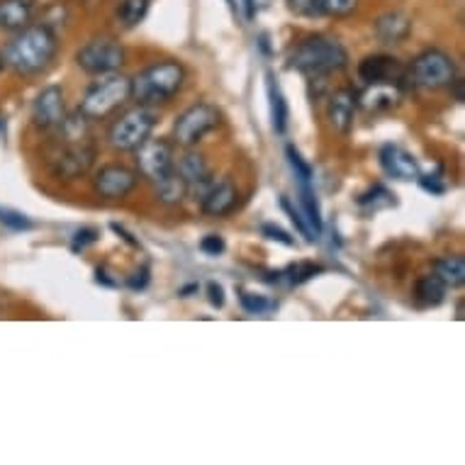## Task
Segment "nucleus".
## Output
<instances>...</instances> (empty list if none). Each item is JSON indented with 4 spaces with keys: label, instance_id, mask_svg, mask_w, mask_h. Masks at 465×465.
Returning <instances> with one entry per match:
<instances>
[{
    "label": "nucleus",
    "instance_id": "1",
    "mask_svg": "<svg viewBox=\"0 0 465 465\" xmlns=\"http://www.w3.org/2000/svg\"><path fill=\"white\" fill-rule=\"evenodd\" d=\"M56 52H59L56 32L39 23L15 32V37L3 49V59H5V69H13L20 76H39L52 66Z\"/></svg>",
    "mask_w": 465,
    "mask_h": 465
},
{
    "label": "nucleus",
    "instance_id": "2",
    "mask_svg": "<svg viewBox=\"0 0 465 465\" xmlns=\"http://www.w3.org/2000/svg\"><path fill=\"white\" fill-rule=\"evenodd\" d=\"M346 66H349L346 46L329 35H310L292 46L288 54V69H295L298 74L314 78V81L339 74Z\"/></svg>",
    "mask_w": 465,
    "mask_h": 465
},
{
    "label": "nucleus",
    "instance_id": "3",
    "mask_svg": "<svg viewBox=\"0 0 465 465\" xmlns=\"http://www.w3.org/2000/svg\"><path fill=\"white\" fill-rule=\"evenodd\" d=\"M183 64L173 62V59L156 62L132 78V100H137V105H161L183 91Z\"/></svg>",
    "mask_w": 465,
    "mask_h": 465
},
{
    "label": "nucleus",
    "instance_id": "4",
    "mask_svg": "<svg viewBox=\"0 0 465 465\" xmlns=\"http://www.w3.org/2000/svg\"><path fill=\"white\" fill-rule=\"evenodd\" d=\"M127 100H132V78L117 71V74L98 76V81L85 91L78 113L84 114L88 123H95L117 113L120 107L127 105Z\"/></svg>",
    "mask_w": 465,
    "mask_h": 465
},
{
    "label": "nucleus",
    "instance_id": "5",
    "mask_svg": "<svg viewBox=\"0 0 465 465\" xmlns=\"http://www.w3.org/2000/svg\"><path fill=\"white\" fill-rule=\"evenodd\" d=\"M159 123V114L149 105H134L124 110L120 117H114V123L107 130V144L114 152H134L152 137L153 127Z\"/></svg>",
    "mask_w": 465,
    "mask_h": 465
},
{
    "label": "nucleus",
    "instance_id": "6",
    "mask_svg": "<svg viewBox=\"0 0 465 465\" xmlns=\"http://www.w3.org/2000/svg\"><path fill=\"white\" fill-rule=\"evenodd\" d=\"M410 84L424 91H439V88H449L458 78V66L453 56L441 49H427V52L417 54L407 69Z\"/></svg>",
    "mask_w": 465,
    "mask_h": 465
},
{
    "label": "nucleus",
    "instance_id": "7",
    "mask_svg": "<svg viewBox=\"0 0 465 465\" xmlns=\"http://www.w3.org/2000/svg\"><path fill=\"white\" fill-rule=\"evenodd\" d=\"M76 64L88 76H107V74H117L127 64V52L120 39L100 35V37L88 39L78 49Z\"/></svg>",
    "mask_w": 465,
    "mask_h": 465
},
{
    "label": "nucleus",
    "instance_id": "8",
    "mask_svg": "<svg viewBox=\"0 0 465 465\" xmlns=\"http://www.w3.org/2000/svg\"><path fill=\"white\" fill-rule=\"evenodd\" d=\"M220 124V113L217 107L210 103H198V105L188 107L185 113L178 114L176 124H173V144L183 146V149H193L198 146L203 139L213 130H217Z\"/></svg>",
    "mask_w": 465,
    "mask_h": 465
},
{
    "label": "nucleus",
    "instance_id": "9",
    "mask_svg": "<svg viewBox=\"0 0 465 465\" xmlns=\"http://www.w3.org/2000/svg\"><path fill=\"white\" fill-rule=\"evenodd\" d=\"M93 161H95V146L88 142V137H64V146H59V152L54 153L49 166L56 178L76 181L91 171Z\"/></svg>",
    "mask_w": 465,
    "mask_h": 465
},
{
    "label": "nucleus",
    "instance_id": "10",
    "mask_svg": "<svg viewBox=\"0 0 465 465\" xmlns=\"http://www.w3.org/2000/svg\"><path fill=\"white\" fill-rule=\"evenodd\" d=\"M134 153H137L139 173L152 183H159L161 178L176 171V152L168 139L149 137L139 149H134Z\"/></svg>",
    "mask_w": 465,
    "mask_h": 465
},
{
    "label": "nucleus",
    "instance_id": "11",
    "mask_svg": "<svg viewBox=\"0 0 465 465\" xmlns=\"http://www.w3.org/2000/svg\"><path fill=\"white\" fill-rule=\"evenodd\" d=\"M66 120V95L62 85H46L32 103V124L37 130L56 132Z\"/></svg>",
    "mask_w": 465,
    "mask_h": 465
},
{
    "label": "nucleus",
    "instance_id": "12",
    "mask_svg": "<svg viewBox=\"0 0 465 465\" xmlns=\"http://www.w3.org/2000/svg\"><path fill=\"white\" fill-rule=\"evenodd\" d=\"M137 171H132L124 163H105L95 171L93 176V188L100 198L105 200H123L137 188Z\"/></svg>",
    "mask_w": 465,
    "mask_h": 465
},
{
    "label": "nucleus",
    "instance_id": "13",
    "mask_svg": "<svg viewBox=\"0 0 465 465\" xmlns=\"http://www.w3.org/2000/svg\"><path fill=\"white\" fill-rule=\"evenodd\" d=\"M359 78L366 85H397L404 88V81H410L407 69L388 54H371L359 64Z\"/></svg>",
    "mask_w": 465,
    "mask_h": 465
},
{
    "label": "nucleus",
    "instance_id": "14",
    "mask_svg": "<svg viewBox=\"0 0 465 465\" xmlns=\"http://www.w3.org/2000/svg\"><path fill=\"white\" fill-rule=\"evenodd\" d=\"M176 171L188 185V195H195L200 200L205 195V191L213 185V171L207 166V161L203 153L198 152H185L181 161H176Z\"/></svg>",
    "mask_w": 465,
    "mask_h": 465
},
{
    "label": "nucleus",
    "instance_id": "15",
    "mask_svg": "<svg viewBox=\"0 0 465 465\" xmlns=\"http://www.w3.org/2000/svg\"><path fill=\"white\" fill-rule=\"evenodd\" d=\"M356 107H359V98L351 88H336L329 95L327 103V120L339 134H349L353 130V120H356Z\"/></svg>",
    "mask_w": 465,
    "mask_h": 465
},
{
    "label": "nucleus",
    "instance_id": "16",
    "mask_svg": "<svg viewBox=\"0 0 465 465\" xmlns=\"http://www.w3.org/2000/svg\"><path fill=\"white\" fill-rule=\"evenodd\" d=\"M378 159H381L382 171L388 173L390 178H395V181H417L420 178V163L414 159L412 153L402 149L400 144H385L378 153Z\"/></svg>",
    "mask_w": 465,
    "mask_h": 465
},
{
    "label": "nucleus",
    "instance_id": "17",
    "mask_svg": "<svg viewBox=\"0 0 465 465\" xmlns=\"http://www.w3.org/2000/svg\"><path fill=\"white\" fill-rule=\"evenodd\" d=\"M239 191L237 185L232 181H217L214 178L213 185L207 188L205 195L200 198V210L207 214V217H227L234 207H237Z\"/></svg>",
    "mask_w": 465,
    "mask_h": 465
},
{
    "label": "nucleus",
    "instance_id": "18",
    "mask_svg": "<svg viewBox=\"0 0 465 465\" xmlns=\"http://www.w3.org/2000/svg\"><path fill=\"white\" fill-rule=\"evenodd\" d=\"M373 32L382 45H402L412 35V17L400 10L385 13L373 23Z\"/></svg>",
    "mask_w": 465,
    "mask_h": 465
},
{
    "label": "nucleus",
    "instance_id": "19",
    "mask_svg": "<svg viewBox=\"0 0 465 465\" xmlns=\"http://www.w3.org/2000/svg\"><path fill=\"white\" fill-rule=\"evenodd\" d=\"M35 20V0H0V30L20 32Z\"/></svg>",
    "mask_w": 465,
    "mask_h": 465
},
{
    "label": "nucleus",
    "instance_id": "20",
    "mask_svg": "<svg viewBox=\"0 0 465 465\" xmlns=\"http://www.w3.org/2000/svg\"><path fill=\"white\" fill-rule=\"evenodd\" d=\"M400 98H402V88H397V85H366L359 105L366 113H388V110L400 105Z\"/></svg>",
    "mask_w": 465,
    "mask_h": 465
},
{
    "label": "nucleus",
    "instance_id": "21",
    "mask_svg": "<svg viewBox=\"0 0 465 465\" xmlns=\"http://www.w3.org/2000/svg\"><path fill=\"white\" fill-rule=\"evenodd\" d=\"M266 93H268V110H271V124H273L275 134H285V130H288V120H290L288 100H285V95H282L281 85H278L273 74H268L266 76Z\"/></svg>",
    "mask_w": 465,
    "mask_h": 465
},
{
    "label": "nucleus",
    "instance_id": "22",
    "mask_svg": "<svg viewBox=\"0 0 465 465\" xmlns=\"http://www.w3.org/2000/svg\"><path fill=\"white\" fill-rule=\"evenodd\" d=\"M298 207L307 224H310V229L314 232V237L320 239L324 222H322V207L312 188V181H298Z\"/></svg>",
    "mask_w": 465,
    "mask_h": 465
},
{
    "label": "nucleus",
    "instance_id": "23",
    "mask_svg": "<svg viewBox=\"0 0 465 465\" xmlns=\"http://www.w3.org/2000/svg\"><path fill=\"white\" fill-rule=\"evenodd\" d=\"M446 285H443L434 273L421 275L420 281L414 282V300L421 307H439L446 300Z\"/></svg>",
    "mask_w": 465,
    "mask_h": 465
},
{
    "label": "nucleus",
    "instance_id": "24",
    "mask_svg": "<svg viewBox=\"0 0 465 465\" xmlns=\"http://www.w3.org/2000/svg\"><path fill=\"white\" fill-rule=\"evenodd\" d=\"M434 275L446 288H460L465 282L463 256H441L434 261Z\"/></svg>",
    "mask_w": 465,
    "mask_h": 465
},
{
    "label": "nucleus",
    "instance_id": "25",
    "mask_svg": "<svg viewBox=\"0 0 465 465\" xmlns=\"http://www.w3.org/2000/svg\"><path fill=\"white\" fill-rule=\"evenodd\" d=\"M153 188H156V198L163 205H181L188 198V185H185V181L181 178L178 171L168 173L166 178H161L159 183H153Z\"/></svg>",
    "mask_w": 465,
    "mask_h": 465
},
{
    "label": "nucleus",
    "instance_id": "26",
    "mask_svg": "<svg viewBox=\"0 0 465 465\" xmlns=\"http://www.w3.org/2000/svg\"><path fill=\"white\" fill-rule=\"evenodd\" d=\"M359 207L363 210V214H375L381 210H388V207L397 205V195L392 191H388L382 183H375L373 188H368L363 195H359Z\"/></svg>",
    "mask_w": 465,
    "mask_h": 465
},
{
    "label": "nucleus",
    "instance_id": "27",
    "mask_svg": "<svg viewBox=\"0 0 465 465\" xmlns=\"http://www.w3.org/2000/svg\"><path fill=\"white\" fill-rule=\"evenodd\" d=\"M146 13H149V0H123L117 8V20L123 23V27L132 30L139 23H144Z\"/></svg>",
    "mask_w": 465,
    "mask_h": 465
},
{
    "label": "nucleus",
    "instance_id": "28",
    "mask_svg": "<svg viewBox=\"0 0 465 465\" xmlns=\"http://www.w3.org/2000/svg\"><path fill=\"white\" fill-rule=\"evenodd\" d=\"M239 302L244 307V312L249 314H268L275 310L273 300H268L266 295H253L246 290H239Z\"/></svg>",
    "mask_w": 465,
    "mask_h": 465
},
{
    "label": "nucleus",
    "instance_id": "29",
    "mask_svg": "<svg viewBox=\"0 0 465 465\" xmlns=\"http://www.w3.org/2000/svg\"><path fill=\"white\" fill-rule=\"evenodd\" d=\"M292 15L305 17V20H320L324 17V3L322 0H285Z\"/></svg>",
    "mask_w": 465,
    "mask_h": 465
},
{
    "label": "nucleus",
    "instance_id": "30",
    "mask_svg": "<svg viewBox=\"0 0 465 465\" xmlns=\"http://www.w3.org/2000/svg\"><path fill=\"white\" fill-rule=\"evenodd\" d=\"M285 156H288L290 168H292V173H295V181H312V176H314L312 166H310V163L302 159V153H300L295 146L292 144L285 146Z\"/></svg>",
    "mask_w": 465,
    "mask_h": 465
},
{
    "label": "nucleus",
    "instance_id": "31",
    "mask_svg": "<svg viewBox=\"0 0 465 465\" xmlns=\"http://www.w3.org/2000/svg\"><path fill=\"white\" fill-rule=\"evenodd\" d=\"M281 207H282V213L288 214L290 222L295 224V229H298L300 234H302V237H305L307 242H314V239H317V237H314L312 229H310V224H307V222H305V217H302V213H300V207L292 205V203H290V198H285V195H282V198H281Z\"/></svg>",
    "mask_w": 465,
    "mask_h": 465
},
{
    "label": "nucleus",
    "instance_id": "32",
    "mask_svg": "<svg viewBox=\"0 0 465 465\" xmlns=\"http://www.w3.org/2000/svg\"><path fill=\"white\" fill-rule=\"evenodd\" d=\"M322 271H324V268L314 266V263H295V266L285 268L282 275H285V281H288L290 285H302V282H307L310 278L322 273Z\"/></svg>",
    "mask_w": 465,
    "mask_h": 465
},
{
    "label": "nucleus",
    "instance_id": "33",
    "mask_svg": "<svg viewBox=\"0 0 465 465\" xmlns=\"http://www.w3.org/2000/svg\"><path fill=\"white\" fill-rule=\"evenodd\" d=\"M0 224H5L13 232H27L35 227V222L27 214L17 213V210H8V207H0Z\"/></svg>",
    "mask_w": 465,
    "mask_h": 465
},
{
    "label": "nucleus",
    "instance_id": "34",
    "mask_svg": "<svg viewBox=\"0 0 465 465\" xmlns=\"http://www.w3.org/2000/svg\"><path fill=\"white\" fill-rule=\"evenodd\" d=\"M324 3V15L329 17H349L359 8V0H322Z\"/></svg>",
    "mask_w": 465,
    "mask_h": 465
},
{
    "label": "nucleus",
    "instance_id": "35",
    "mask_svg": "<svg viewBox=\"0 0 465 465\" xmlns=\"http://www.w3.org/2000/svg\"><path fill=\"white\" fill-rule=\"evenodd\" d=\"M98 242V229H93V227H84V229H78L76 234H74V242H71V252L78 253V252H84L85 246H91Z\"/></svg>",
    "mask_w": 465,
    "mask_h": 465
},
{
    "label": "nucleus",
    "instance_id": "36",
    "mask_svg": "<svg viewBox=\"0 0 465 465\" xmlns=\"http://www.w3.org/2000/svg\"><path fill=\"white\" fill-rule=\"evenodd\" d=\"M261 234L266 239H271V242H278V244L282 246H295V239L290 237L285 229H281L278 224H271V222H268V224H261Z\"/></svg>",
    "mask_w": 465,
    "mask_h": 465
},
{
    "label": "nucleus",
    "instance_id": "37",
    "mask_svg": "<svg viewBox=\"0 0 465 465\" xmlns=\"http://www.w3.org/2000/svg\"><path fill=\"white\" fill-rule=\"evenodd\" d=\"M200 252L207 253V256H222V253L227 252V244H224V239L220 234H207L203 242H200Z\"/></svg>",
    "mask_w": 465,
    "mask_h": 465
},
{
    "label": "nucleus",
    "instance_id": "38",
    "mask_svg": "<svg viewBox=\"0 0 465 465\" xmlns=\"http://www.w3.org/2000/svg\"><path fill=\"white\" fill-rule=\"evenodd\" d=\"M207 300H210V305L217 307V310L224 307L227 298H224V288H222L220 282H207Z\"/></svg>",
    "mask_w": 465,
    "mask_h": 465
},
{
    "label": "nucleus",
    "instance_id": "39",
    "mask_svg": "<svg viewBox=\"0 0 465 465\" xmlns=\"http://www.w3.org/2000/svg\"><path fill=\"white\" fill-rule=\"evenodd\" d=\"M417 181H420V185L427 193H434V195H443L446 193V183H443L441 176H424L417 178Z\"/></svg>",
    "mask_w": 465,
    "mask_h": 465
},
{
    "label": "nucleus",
    "instance_id": "40",
    "mask_svg": "<svg viewBox=\"0 0 465 465\" xmlns=\"http://www.w3.org/2000/svg\"><path fill=\"white\" fill-rule=\"evenodd\" d=\"M149 278H152V275H149V266H142L137 273L127 281V285H130L132 290H144L146 285H149Z\"/></svg>",
    "mask_w": 465,
    "mask_h": 465
},
{
    "label": "nucleus",
    "instance_id": "41",
    "mask_svg": "<svg viewBox=\"0 0 465 465\" xmlns=\"http://www.w3.org/2000/svg\"><path fill=\"white\" fill-rule=\"evenodd\" d=\"M110 229H113L114 234H120V237H123L124 242H127V244L134 246V249H139V242H137V239L132 237V234H130V232H127V229L120 227V224H117V222H113V224H110Z\"/></svg>",
    "mask_w": 465,
    "mask_h": 465
},
{
    "label": "nucleus",
    "instance_id": "42",
    "mask_svg": "<svg viewBox=\"0 0 465 465\" xmlns=\"http://www.w3.org/2000/svg\"><path fill=\"white\" fill-rule=\"evenodd\" d=\"M449 88H450V91H453V95H456L458 103H463V100H465V93H463L465 84H463V81H460V78H456V81H453V84H450Z\"/></svg>",
    "mask_w": 465,
    "mask_h": 465
},
{
    "label": "nucleus",
    "instance_id": "43",
    "mask_svg": "<svg viewBox=\"0 0 465 465\" xmlns=\"http://www.w3.org/2000/svg\"><path fill=\"white\" fill-rule=\"evenodd\" d=\"M95 282H103V285H107V288H114V285H117V282L107 278V273L103 271V268H98V271H95Z\"/></svg>",
    "mask_w": 465,
    "mask_h": 465
},
{
    "label": "nucleus",
    "instance_id": "44",
    "mask_svg": "<svg viewBox=\"0 0 465 465\" xmlns=\"http://www.w3.org/2000/svg\"><path fill=\"white\" fill-rule=\"evenodd\" d=\"M191 292H198V285H188V288L178 290V295H181V298H191Z\"/></svg>",
    "mask_w": 465,
    "mask_h": 465
},
{
    "label": "nucleus",
    "instance_id": "45",
    "mask_svg": "<svg viewBox=\"0 0 465 465\" xmlns=\"http://www.w3.org/2000/svg\"><path fill=\"white\" fill-rule=\"evenodd\" d=\"M244 8H246V20H253V13H256V8H253V0H244Z\"/></svg>",
    "mask_w": 465,
    "mask_h": 465
},
{
    "label": "nucleus",
    "instance_id": "46",
    "mask_svg": "<svg viewBox=\"0 0 465 465\" xmlns=\"http://www.w3.org/2000/svg\"><path fill=\"white\" fill-rule=\"evenodd\" d=\"M5 71V59H3V52H0V74Z\"/></svg>",
    "mask_w": 465,
    "mask_h": 465
},
{
    "label": "nucleus",
    "instance_id": "47",
    "mask_svg": "<svg viewBox=\"0 0 465 465\" xmlns=\"http://www.w3.org/2000/svg\"><path fill=\"white\" fill-rule=\"evenodd\" d=\"M0 132H5V117L0 114Z\"/></svg>",
    "mask_w": 465,
    "mask_h": 465
}]
</instances>
